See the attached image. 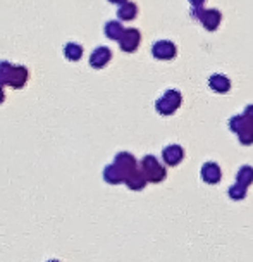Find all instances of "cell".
Returning <instances> with one entry per match:
<instances>
[{
    "label": "cell",
    "mask_w": 253,
    "mask_h": 262,
    "mask_svg": "<svg viewBox=\"0 0 253 262\" xmlns=\"http://www.w3.org/2000/svg\"><path fill=\"white\" fill-rule=\"evenodd\" d=\"M143 167H145V172H147L150 181H160L162 178L166 176V172H164V169L158 166L157 161L153 157H145Z\"/></svg>",
    "instance_id": "obj_1"
},
{
    "label": "cell",
    "mask_w": 253,
    "mask_h": 262,
    "mask_svg": "<svg viewBox=\"0 0 253 262\" xmlns=\"http://www.w3.org/2000/svg\"><path fill=\"white\" fill-rule=\"evenodd\" d=\"M28 81V69L22 68V66H14L11 69V74H9V83L14 88H19Z\"/></svg>",
    "instance_id": "obj_2"
},
{
    "label": "cell",
    "mask_w": 253,
    "mask_h": 262,
    "mask_svg": "<svg viewBox=\"0 0 253 262\" xmlns=\"http://www.w3.org/2000/svg\"><path fill=\"white\" fill-rule=\"evenodd\" d=\"M109 59H110V50L105 49V47H98L95 52L91 54L90 62L95 68H102V66H105V62H109Z\"/></svg>",
    "instance_id": "obj_3"
},
{
    "label": "cell",
    "mask_w": 253,
    "mask_h": 262,
    "mask_svg": "<svg viewBox=\"0 0 253 262\" xmlns=\"http://www.w3.org/2000/svg\"><path fill=\"white\" fill-rule=\"evenodd\" d=\"M140 35L136 30H129L124 33V36L121 38V45H123L124 50H134V47L138 45Z\"/></svg>",
    "instance_id": "obj_4"
},
{
    "label": "cell",
    "mask_w": 253,
    "mask_h": 262,
    "mask_svg": "<svg viewBox=\"0 0 253 262\" xmlns=\"http://www.w3.org/2000/svg\"><path fill=\"white\" fill-rule=\"evenodd\" d=\"M64 54H65V57H67V59L76 60V59H79L83 55V49H81V45L67 43V45L64 47Z\"/></svg>",
    "instance_id": "obj_5"
},
{
    "label": "cell",
    "mask_w": 253,
    "mask_h": 262,
    "mask_svg": "<svg viewBox=\"0 0 253 262\" xmlns=\"http://www.w3.org/2000/svg\"><path fill=\"white\" fill-rule=\"evenodd\" d=\"M164 157H166V161L169 164H172V166H174V164H177L181 161L182 152L177 147H171V148H166V150H164Z\"/></svg>",
    "instance_id": "obj_6"
},
{
    "label": "cell",
    "mask_w": 253,
    "mask_h": 262,
    "mask_svg": "<svg viewBox=\"0 0 253 262\" xmlns=\"http://www.w3.org/2000/svg\"><path fill=\"white\" fill-rule=\"evenodd\" d=\"M105 33L110 36V38H121V33H123V28H121L117 23H109V25L105 26Z\"/></svg>",
    "instance_id": "obj_7"
},
{
    "label": "cell",
    "mask_w": 253,
    "mask_h": 262,
    "mask_svg": "<svg viewBox=\"0 0 253 262\" xmlns=\"http://www.w3.org/2000/svg\"><path fill=\"white\" fill-rule=\"evenodd\" d=\"M12 66L9 62H2L0 64V85L4 83H9V74H11Z\"/></svg>",
    "instance_id": "obj_8"
},
{
    "label": "cell",
    "mask_w": 253,
    "mask_h": 262,
    "mask_svg": "<svg viewBox=\"0 0 253 262\" xmlns=\"http://www.w3.org/2000/svg\"><path fill=\"white\" fill-rule=\"evenodd\" d=\"M134 14H136V7H134L133 4H128V6H124L123 9H119L121 17H133Z\"/></svg>",
    "instance_id": "obj_9"
},
{
    "label": "cell",
    "mask_w": 253,
    "mask_h": 262,
    "mask_svg": "<svg viewBox=\"0 0 253 262\" xmlns=\"http://www.w3.org/2000/svg\"><path fill=\"white\" fill-rule=\"evenodd\" d=\"M4 98H6V95H4L2 88H0V104H2V102H4Z\"/></svg>",
    "instance_id": "obj_10"
},
{
    "label": "cell",
    "mask_w": 253,
    "mask_h": 262,
    "mask_svg": "<svg viewBox=\"0 0 253 262\" xmlns=\"http://www.w3.org/2000/svg\"><path fill=\"white\" fill-rule=\"evenodd\" d=\"M49 262H59V260H55V259H52V260H49Z\"/></svg>",
    "instance_id": "obj_11"
},
{
    "label": "cell",
    "mask_w": 253,
    "mask_h": 262,
    "mask_svg": "<svg viewBox=\"0 0 253 262\" xmlns=\"http://www.w3.org/2000/svg\"><path fill=\"white\" fill-rule=\"evenodd\" d=\"M112 2H119V0H112Z\"/></svg>",
    "instance_id": "obj_12"
}]
</instances>
